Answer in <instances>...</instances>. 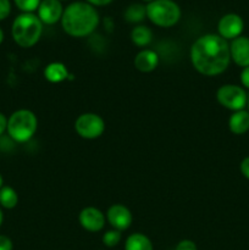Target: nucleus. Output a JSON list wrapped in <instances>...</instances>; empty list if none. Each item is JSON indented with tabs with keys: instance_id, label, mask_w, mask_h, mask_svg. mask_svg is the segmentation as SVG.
<instances>
[{
	"instance_id": "1",
	"label": "nucleus",
	"mask_w": 249,
	"mask_h": 250,
	"mask_svg": "<svg viewBox=\"0 0 249 250\" xmlns=\"http://www.w3.org/2000/svg\"><path fill=\"white\" fill-rule=\"evenodd\" d=\"M190 61L202 75H220L226 71L231 61L229 44L219 34L199 37L190 48Z\"/></svg>"
},
{
	"instance_id": "2",
	"label": "nucleus",
	"mask_w": 249,
	"mask_h": 250,
	"mask_svg": "<svg viewBox=\"0 0 249 250\" xmlns=\"http://www.w3.org/2000/svg\"><path fill=\"white\" fill-rule=\"evenodd\" d=\"M99 24V15L94 6L83 1H76L63 10L61 26L71 37L82 38L89 36Z\"/></svg>"
},
{
	"instance_id": "3",
	"label": "nucleus",
	"mask_w": 249,
	"mask_h": 250,
	"mask_svg": "<svg viewBox=\"0 0 249 250\" xmlns=\"http://www.w3.org/2000/svg\"><path fill=\"white\" fill-rule=\"evenodd\" d=\"M12 38L22 48H31L41 39L43 23L37 15L23 12L12 23Z\"/></svg>"
},
{
	"instance_id": "4",
	"label": "nucleus",
	"mask_w": 249,
	"mask_h": 250,
	"mask_svg": "<svg viewBox=\"0 0 249 250\" xmlns=\"http://www.w3.org/2000/svg\"><path fill=\"white\" fill-rule=\"evenodd\" d=\"M38 126L37 116L31 110H17L7 120V133L19 143H24L34 136Z\"/></svg>"
},
{
	"instance_id": "5",
	"label": "nucleus",
	"mask_w": 249,
	"mask_h": 250,
	"mask_svg": "<svg viewBox=\"0 0 249 250\" xmlns=\"http://www.w3.org/2000/svg\"><path fill=\"white\" fill-rule=\"evenodd\" d=\"M148 19L159 27H172L181 19V9L172 0H153L145 6Z\"/></svg>"
},
{
	"instance_id": "6",
	"label": "nucleus",
	"mask_w": 249,
	"mask_h": 250,
	"mask_svg": "<svg viewBox=\"0 0 249 250\" xmlns=\"http://www.w3.org/2000/svg\"><path fill=\"white\" fill-rule=\"evenodd\" d=\"M216 99L220 105L232 111L244 110L248 95L246 90L236 84H225L217 89Z\"/></svg>"
},
{
	"instance_id": "7",
	"label": "nucleus",
	"mask_w": 249,
	"mask_h": 250,
	"mask_svg": "<svg viewBox=\"0 0 249 250\" xmlns=\"http://www.w3.org/2000/svg\"><path fill=\"white\" fill-rule=\"evenodd\" d=\"M75 129L82 138L95 139L104 133L105 122L99 115L87 112L78 116L75 122Z\"/></svg>"
},
{
	"instance_id": "8",
	"label": "nucleus",
	"mask_w": 249,
	"mask_h": 250,
	"mask_svg": "<svg viewBox=\"0 0 249 250\" xmlns=\"http://www.w3.org/2000/svg\"><path fill=\"white\" fill-rule=\"evenodd\" d=\"M243 27L244 23L241 16H238L237 14H227L220 19L217 31H219V36L224 39L233 41L241 36Z\"/></svg>"
},
{
	"instance_id": "9",
	"label": "nucleus",
	"mask_w": 249,
	"mask_h": 250,
	"mask_svg": "<svg viewBox=\"0 0 249 250\" xmlns=\"http://www.w3.org/2000/svg\"><path fill=\"white\" fill-rule=\"evenodd\" d=\"M106 219L115 229L121 232L126 231L131 226L133 217H132L131 211L124 205L115 204L107 210Z\"/></svg>"
},
{
	"instance_id": "10",
	"label": "nucleus",
	"mask_w": 249,
	"mask_h": 250,
	"mask_svg": "<svg viewBox=\"0 0 249 250\" xmlns=\"http://www.w3.org/2000/svg\"><path fill=\"white\" fill-rule=\"evenodd\" d=\"M78 220H80L81 226L88 232H99L104 229L105 216L97 208H84L80 212Z\"/></svg>"
},
{
	"instance_id": "11",
	"label": "nucleus",
	"mask_w": 249,
	"mask_h": 250,
	"mask_svg": "<svg viewBox=\"0 0 249 250\" xmlns=\"http://www.w3.org/2000/svg\"><path fill=\"white\" fill-rule=\"evenodd\" d=\"M63 14L60 0H42L38 6V17L42 23L54 24L61 20Z\"/></svg>"
},
{
	"instance_id": "12",
	"label": "nucleus",
	"mask_w": 249,
	"mask_h": 250,
	"mask_svg": "<svg viewBox=\"0 0 249 250\" xmlns=\"http://www.w3.org/2000/svg\"><path fill=\"white\" fill-rule=\"evenodd\" d=\"M229 54L231 59L241 67L249 66V38L241 37L233 39L229 44Z\"/></svg>"
},
{
	"instance_id": "13",
	"label": "nucleus",
	"mask_w": 249,
	"mask_h": 250,
	"mask_svg": "<svg viewBox=\"0 0 249 250\" xmlns=\"http://www.w3.org/2000/svg\"><path fill=\"white\" fill-rule=\"evenodd\" d=\"M159 63V56L154 50L144 49L139 51L134 58V67L144 73L151 72L156 68Z\"/></svg>"
},
{
	"instance_id": "14",
	"label": "nucleus",
	"mask_w": 249,
	"mask_h": 250,
	"mask_svg": "<svg viewBox=\"0 0 249 250\" xmlns=\"http://www.w3.org/2000/svg\"><path fill=\"white\" fill-rule=\"evenodd\" d=\"M229 131L234 134H244L249 129V112L246 110L234 111L228 120Z\"/></svg>"
},
{
	"instance_id": "15",
	"label": "nucleus",
	"mask_w": 249,
	"mask_h": 250,
	"mask_svg": "<svg viewBox=\"0 0 249 250\" xmlns=\"http://www.w3.org/2000/svg\"><path fill=\"white\" fill-rule=\"evenodd\" d=\"M70 73L63 63L61 62H51L44 70V77L46 81L51 83H60L67 80Z\"/></svg>"
},
{
	"instance_id": "16",
	"label": "nucleus",
	"mask_w": 249,
	"mask_h": 250,
	"mask_svg": "<svg viewBox=\"0 0 249 250\" xmlns=\"http://www.w3.org/2000/svg\"><path fill=\"white\" fill-rule=\"evenodd\" d=\"M124 250H154L153 243L142 233H133L126 239Z\"/></svg>"
},
{
	"instance_id": "17",
	"label": "nucleus",
	"mask_w": 249,
	"mask_h": 250,
	"mask_svg": "<svg viewBox=\"0 0 249 250\" xmlns=\"http://www.w3.org/2000/svg\"><path fill=\"white\" fill-rule=\"evenodd\" d=\"M131 39L136 45L146 46L153 39V33L146 26H137L132 29Z\"/></svg>"
},
{
	"instance_id": "18",
	"label": "nucleus",
	"mask_w": 249,
	"mask_h": 250,
	"mask_svg": "<svg viewBox=\"0 0 249 250\" xmlns=\"http://www.w3.org/2000/svg\"><path fill=\"white\" fill-rule=\"evenodd\" d=\"M19 203V195L11 187H2L0 189V205L5 209H14Z\"/></svg>"
},
{
	"instance_id": "19",
	"label": "nucleus",
	"mask_w": 249,
	"mask_h": 250,
	"mask_svg": "<svg viewBox=\"0 0 249 250\" xmlns=\"http://www.w3.org/2000/svg\"><path fill=\"white\" fill-rule=\"evenodd\" d=\"M146 16L145 6L142 4H131L124 11V19L132 23H137V22L143 21L144 17Z\"/></svg>"
},
{
	"instance_id": "20",
	"label": "nucleus",
	"mask_w": 249,
	"mask_h": 250,
	"mask_svg": "<svg viewBox=\"0 0 249 250\" xmlns=\"http://www.w3.org/2000/svg\"><path fill=\"white\" fill-rule=\"evenodd\" d=\"M121 238V232L117 231V229H111V231H107L106 233H104V236H103V243H104V246L112 248V247L117 246L120 243Z\"/></svg>"
},
{
	"instance_id": "21",
	"label": "nucleus",
	"mask_w": 249,
	"mask_h": 250,
	"mask_svg": "<svg viewBox=\"0 0 249 250\" xmlns=\"http://www.w3.org/2000/svg\"><path fill=\"white\" fill-rule=\"evenodd\" d=\"M15 4L23 12H33L34 10H38L41 0H15Z\"/></svg>"
},
{
	"instance_id": "22",
	"label": "nucleus",
	"mask_w": 249,
	"mask_h": 250,
	"mask_svg": "<svg viewBox=\"0 0 249 250\" xmlns=\"http://www.w3.org/2000/svg\"><path fill=\"white\" fill-rule=\"evenodd\" d=\"M11 11V4L10 0H0V21L6 19Z\"/></svg>"
},
{
	"instance_id": "23",
	"label": "nucleus",
	"mask_w": 249,
	"mask_h": 250,
	"mask_svg": "<svg viewBox=\"0 0 249 250\" xmlns=\"http://www.w3.org/2000/svg\"><path fill=\"white\" fill-rule=\"evenodd\" d=\"M175 250H197V246L193 241H189V239H183L180 243L177 244Z\"/></svg>"
},
{
	"instance_id": "24",
	"label": "nucleus",
	"mask_w": 249,
	"mask_h": 250,
	"mask_svg": "<svg viewBox=\"0 0 249 250\" xmlns=\"http://www.w3.org/2000/svg\"><path fill=\"white\" fill-rule=\"evenodd\" d=\"M14 246L9 237L0 234V250H12Z\"/></svg>"
},
{
	"instance_id": "25",
	"label": "nucleus",
	"mask_w": 249,
	"mask_h": 250,
	"mask_svg": "<svg viewBox=\"0 0 249 250\" xmlns=\"http://www.w3.org/2000/svg\"><path fill=\"white\" fill-rule=\"evenodd\" d=\"M241 172L242 175L246 178L249 180V156H247L246 159H243L241 163Z\"/></svg>"
},
{
	"instance_id": "26",
	"label": "nucleus",
	"mask_w": 249,
	"mask_h": 250,
	"mask_svg": "<svg viewBox=\"0 0 249 250\" xmlns=\"http://www.w3.org/2000/svg\"><path fill=\"white\" fill-rule=\"evenodd\" d=\"M241 82H242V84L244 85V87L248 88V89H249V66H248V67H244L243 71H242Z\"/></svg>"
},
{
	"instance_id": "27",
	"label": "nucleus",
	"mask_w": 249,
	"mask_h": 250,
	"mask_svg": "<svg viewBox=\"0 0 249 250\" xmlns=\"http://www.w3.org/2000/svg\"><path fill=\"white\" fill-rule=\"evenodd\" d=\"M7 128V119L5 117L4 114L0 112V136L5 132V129Z\"/></svg>"
},
{
	"instance_id": "28",
	"label": "nucleus",
	"mask_w": 249,
	"mask_h": 250,
	"mask_svg": "<svg viewBox=\"0 0 249 250\" xmlns=\"http://www.w3.org/2000/svg\"><path fill=\"white\" fill-rule=\"evenodd\" d=\"M90 5H97V6H104V5L110 4L112 0H87Z\"/></svg>"
},
{
	"instance_id": "29",
	"label": "nucleus",
	"mask_w": 249,
	"mask_h": 250,
	"mask_svg": "<svg viewBox=\"0 0 249 250\" xmlns=\"http://www.w3.org/2000/svg\"><path fill=\"white\" fill-rule=\"evenodd\" d=\"M2 41H4V33H2L1 28H0V44H1Z\"/></svg>"
},
{
	"instance_id": "30",
	"label": "nucleus",
	"mask_w": 249,
	"mask_h": 250,
	"mask_svg": "<svg viewBox=\"0 0 249 250\" xmlns=\"http://www.w3.org/2000/svg\"><path fill=\"white\" fill-rule=\"evenodd\" d=\"M2 219H4V217H2V211H1V209H0V226H1V224H2Z\"/></svg>"
},
{
	"instance_id": "31",
	"label": "nucleus",
	"mask_w": 249,
	"mask_h": 250,
	"mask_svg": "<svg viewBox=\"0 0 249 250\" xmlns=\"http://www.w3.org/2000/svg\"><path fill=\"white\" fill-rule=\"evenodd\" d=\"M2 188V177H1V175H0V189H1Z\"/></svg>"
},
{
	"instance_id": "32",
	"label": "nucleus",
	"mask_w": 249,
	"mask_h": 250,
	"mask_svg": "<svg viewBox=\"0 0 249 250\" xmlns=\"http://www.w3.org/2000/svg\"><path fill=\"white\" fill-rule=\"evenodd\" d=\"M247 106H248V112H249V95H248V100H247Z\"/></svg>"
},
{
	"instance_id": "33",
	"label": "nucleus",
	"mask_w": 249,
	"mask_h": 250,
	"mask_svg": "<svg viewBox=\"0 0 249 250\" xmlns=\"http://www.w3.org/2000/svg\"><path fill=\"white\" fill-rule=\"evenodd\" d=\"M144 1H148V2H150V1H153V0H144Z\"/></svg>"
}]
</instances>
